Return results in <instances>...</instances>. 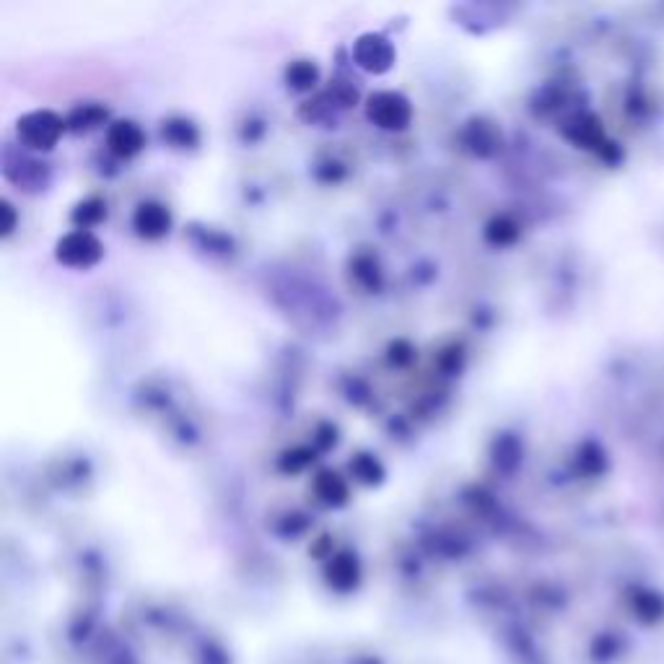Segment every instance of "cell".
Masks as SVG:
<instances>
[{
	"label": "cell",
	"instance_id": "1",
	"mask_svg": "<svg viewBox=\"0 0 664 664\" xmlns=\"http://www.w3.org/2000/svg\"><path fill=\"white\" fill-rule=\"evenodd\" d=\"M63 120L52 112H29L26 117L19 120V138L26 148H34V151H50L55 143L60 141L63 135Z\"/></svg>",
	"mask_w": 664,
	"mask_h": 664
},
{
	"label": "cell",
	"instance_id": "5",
	"mask_svg": "<svg viewBox=\"0 0 664 664\" xmlns=\"http://www.w3.org/2000/svg\"><path fill=\"white\" fill-rule=\"evenodd\" d=\"M135 231L146 239H159L164 237L169 226H172V216L166 211L164 205L159 203H143L133 216Z\"/></svg>",
	"mask_w": 664,
	"mask_h": 664
},
{
	"label": "cell",
	"instance_id": "3",
	"mask_svg": "<svg viewBox=\"0 0 664 664\" xmlns=\"http://www.w3.org/2000/svg\"><path fill=\"white\" fill-rule=\"evenodd\" d=\"M369 120L384 130H400L410 122V104L403 94L379 91L369 99Z\"/></svg>",
	"mask_w": 664,
	"mask_h": 664
},
{
	"label": "cell",
	"instance_id": "8",
	"mask_svg": "<svg viewBox=\"0 0 664 664\" xmlns=\"http://www.w3.org/2000/svg\"><path fill=\"white\" fill-rule=\"evenodd\" d=\"M317 68H314L312 63H307V60H299V63H291V68H288V83H294V89L299 91H307L312 89L314 83H317Z\"/></svg>",
	"mask_w": 664,
	"mask_h": 664
},
{
	"label": "cell",
	"instance_id": "2",
	"mask_svg": "<svg viewBox=\"0 0 664 664\" xmlns=\"http://www.w3.org/2000/svg\"><path fill=\"white\" fill-rule=\"evenodd\" d=\"M102 257V242L89 229H76L58 242V260L68 268H91Z\"/></svg>",
	"mask_w": 664,
	"mask_h": 664
},
{
	"label": "cell",
	"instance_id": "6",
	"mask_svg": "<svg viewBox=\"0 0 664 664\" xmlns=\"http://www.w3.org/2000/svg\"><path fill=\"white\" fill-rule=\"evenodd\" d=\"M107 141L109 148H112L117 156H125V159H128V156H135L141 151L143 143H146V135H143V130L138 128L135 122L120 120L109 128Z\"/></svg>",
	"mask_w": 664,
	"mask_h": 664
},
{
	"label": "cell",
	"instance_id": "4",
	"mask_svg": "<svg viewBox=\"0 0 664 664\" xmlns=\"http://www.w3.org/2000/svg\"><path fill=\"white\" fill-rule=\"evenodd\" d=\"M356 63L369 73H384L390 71L395 63V47L379 34H364L353 47Z\"/></svg>",
	"mask_w": 664,
	"mask_h": 664
},
{
	"label": "cell",
	"instance_id": "7",
	"mask_svg": "<svg viewBox=\"0 0 664 664\" xmlns=\"http://www.w3.org/2000/svg\"><path fill=\"white\" fill-rule=\"evenodd\" d=\"M317 493L325 498L327 504H338L343 501L345 493H348V486H345V480L335 473H320L317 475V483H314Z\"/></svg>",
	"mask_w": 664,
	"mask_h": 664
}]
</instances>
